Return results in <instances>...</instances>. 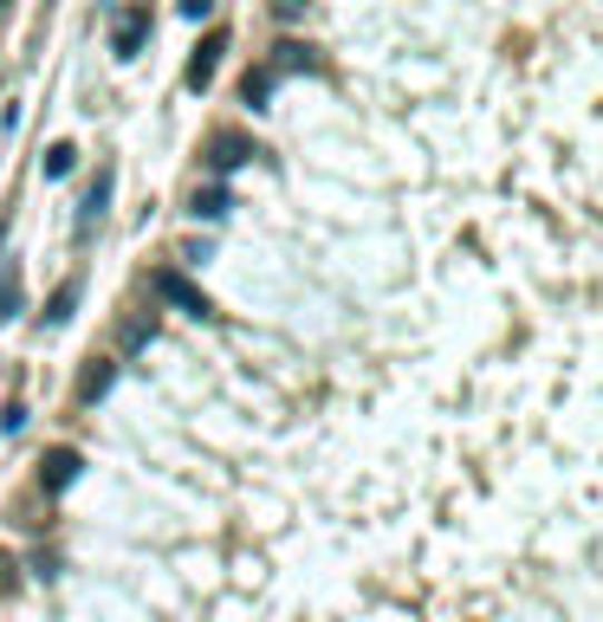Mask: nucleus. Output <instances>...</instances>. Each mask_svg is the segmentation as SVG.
<instances>
[{
    "instance_id": "obj_11",
    "label": "nucleus",
    "mask_w": 603,
    "mask_h": 622,
    "mask_svg": "<svg viewBox=\"0 0 603 622\" xmlns=\"http://www.w3.org/2000/svg\"><path fill=\"white\" fill-rule=\"evenodd\" d=\"M266 91H273V85H266V72H247V78H240V98H247L254 110L266 105Z\"/></svg>"
},
{
    "instance_id": "obj_5",
    "label": "nucleus",
    "mask_w": 603,
    "mask_h": 622,
    "mask_svg": "<svg viewBox=\"0 0 603 622\" xmlns=\"http://www.w3.org/2000/svg\"><path fill=\"white\" fill-rule=\"evenodd\" d=\"M273 66H279V72H318L325 59H318L305 39H279V46H273Z\"/></svg>"
},
{
    "instance_id": "obj_15",
    "label": "nucleus",
    "mask_w": 603,
    "mask_h": 622,
    "mask_svg": "<svg viewBox=\"0 0 603 622\" xmlns=\"http://www.w3.org/2000/svg\"><path fill=\"white\" fill-rule=\"evenodd\" d=\"M182 13H189V20H208V13H215V0H182Z\"/></svg>"
},
{
    "instance_id": "obj_16",
    "label": "nucleus",
    "mask_w": 603,
    "mask_h": 622,
    "mask_svg": "<svg viewBox=\"0 0 603 622\" xmlns=\"http://www.w3.org/2000/svg\"><path fill=\"white\" fill-rule=\"evenodd\" d=\"M0 13H7V0H0Z\"/></svg>"
},
{
    "instance_id": "obj_14",
    "label": "nucleus",
    "mask_w": 603,
    "mask_h": 622,
    "mask_svg": "<svg viewBox=\"0 0 603 622\" xmlns=\"http://www.w3.org/2000/svg\"><path fill=\"white\" fill-rule=\"evenodd\" d=\"M273 13H279V20H299V13H305V0H273Z\"/></svg>"
},
{
    "instance_id": "obj_12",
    "label": "nucleus",
    "mask_w": 603,
    "mask_h": 622,
    "mask_svg": "<svg viewBox=\"0 0 603 622\" xmlns=\"http://www.w3.org/2000/svg\"><path fill=\"white\" fill-rule=\"evenodd\" d=\"M72 298H78V286H59L52 312H46V325H66V318H72Z\"/></svg>"
},
{
    "instance_id": "obj_1",
    "label": "nucleus",
    "mask_w": 603,
    "mask_h": 622,
    "mask_svg": "<svg viewBox=\"0 0 603 622\" xmlns=\"http://www.w3.org/2000/svg\"><path fill=\"white\" fill-rule=\"evenodd\" d=\"M156 293L169 298V305H176V312H189V318H201V325H208V318H215V298L201 293V286H195V279H182V273H162V279H156Z\"/></svg>"
},
{
    "instance_id": "obj_13",
    "label": "nucleus",
    "mask_w": 603,
    "mask_h": 622,
    "mask_svg": "<svg viewBox=\"0 0 603 622\" xmlns=\"http://www.w3.org/2000/svg\"><path fill=\"white\" fill-rule=\"evenodd\" d=\"M0 428H7V435H20V428H27V403H7V415H0Z\"/></svg>"
},
{
    "instance_id": "obj_6",
    "label": "nucleus",
    "mask_w": 603,
    "mask_h": 622,
    "mask_svg": "<svg viewBox=\"0 0 603 622\" xmlns=\"http://www.w3.org/2000/svg\"><path fill=\"white\" fill-rule=\"evenodd\" d=\"M111 376H117L111 357H91V364H85V376H78V403H98V396L111 389Z\"/></svg>"
},
{
    "instance_id": "obj_4",
    "label": "nucleus",
    "mask_w": 603,
    "mask_h": 622,
    "mask_svg": "<svg viewBox=\"0 0 603 622\" xmlns=\"http://www.w3.org/2000/svg\"><path fill=\"white\" fill-rule=\"evenodd\" d=\"M78 467H85V461H78L72 447H52V454L39 461V480H46V493H59V486H72V480H78Z\"/></svg>"
},
{
    "instance_id": "obj_3",
    "label": "nucleus",
    "mask_w": 603,
    "mask_h": 622,
    "mask_svg": "<svg viewBox=\"0 0 603 622\" xmlns=\"http://www.w3.org/2000/svg\"><path fill=\"white\" fill-rule=\"evenodd\" d=\"M150 39V13L144 7H130V13H117V27H111V46H117V59H130L137 46Z\"/></svg>"
},
{
    "instance_id": "obj_7",
    "label": "nucleus",
    "mask_w": 603,
    "mask_h": 622,
    "mask_svg": "<svg viewBox=\"0 0 603 622\" xmlns=\"http://www.w3.org/2000/svg\"><path fill=\"white\" fill-rule=\"evenodd\" d=\"M247 156H254V144H247V137H215V144H208V162H215V169H240V162H247Z\"/></svg>"
},
{
    "instance_id": "obj_9",
    "label": "nucleus",
    "mask_w": 603,
    "mask_h": 622,
    "mask_svg": "<svg viewBox=\"0 0 603 622\" xmlns=\"http://www.w3.org/2000/svg\"><path fill=\"white\" fill-rule=\"evenodd\" d=\"M105 201H111V176H98V182H91V195H85V227H98Z\"/></svg>"
},
{
    "instance_id": "obj_8",
    "label": "nucleus",
    "mask_w": 603,
    "mask_h": 622,
    "mask_svg": "<svg viewBox=\"0 0 603 622\" xmlns=\"http://www.w3.org/2000/svg\"><path fill=\"white\" fill-rule=\"evenodd\" d=\"M227 208H234V195H227V188H201V195L189 201L195 220H227Z\"/></svg>"
},
{
    "instance_id": "obj_2",
    "label": "nucleus",
    "mask_w": 603,
    "mask_h": 622,
    "mask_svg": "<svg viewBox=\"0 0 603 622\" xmlns=\"http://www.w3.org/2000/svg\"><path fill=\"white\" fill-rule=\"evenodd\" d=\"M221 52H227V33L215 27V33L195 46V59H189V91H208V78H215V66H221Z\"/></svg>"
},
{
    "instance_id": "obj_10",
    "label": "nucleus",
    "mask_w": 603,
    "mask_h": 622,
    "mask_svg": "<svg viewBox=\"0 0 603 622\" xmlns=\"http://www.w3.org/2000/svg\"><path fill=\"white\" fill-rule=\"evenodd\" d=\"M72 162H78V149H72V144H52V149H46V176H66Z\"/></svg>"
}]
</instances>
